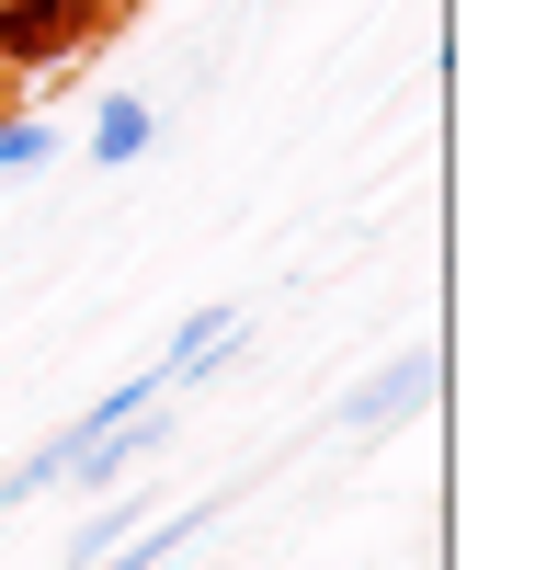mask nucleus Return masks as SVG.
I'll use <instances>...</instances> for the list:
<instances>
[{
  "instance_id": "f257e3e1",
  "label": "nucleus",
  "mask_w": 535,
  "mask_h": 570,
  "mask_svg": "<svg viewBox=\"0 0 535 570\" xmlns=\"http://www.w3.org/2000/svg\"><path fill=\"white\" fill-rule=\"evenodd\" d=\"M422 400H433V354H387L376 376H354V389H343V411H330V422H343L354 445H376V434H399Z\"/></svg>"
},
{
  "instance_id": "39448f33",
  "label": "nucleus",
  "mask_w": 535,
  "mask_h": 570,
  "mask_svg": "<svg viewBox=\"0 0 535 570\" xmlns=\"http://www.w3.org/2000/svg\"><path fill=\"white\" fill-rule=\"evenodd\" d=\"M46 149H58V137H46V115H12V126H0V171H34Z\"/></svg>"
},
{
  "instance_id": "7ed1b4c3",
  "label": "nucleus",
  "mask_w": 535,
  "mask_h": 570,
  "mask_svg": "<svg viewBox=\"0 0 535 570\" xmlns=\"http://www.w3.org/2000/svg\"><path fill=\"white\" fill-rule=\"evenodd\" d=\"M206 513H217V502H194V513H160L149 537H126V548H103L91 570H171V559H182L194 537H206Z\"/></svg>"
},
{
  "instance_id": "20e7f679",
  "label": "nucleus",
  "mask_w": 535,
  "mask_h": 570,
  "mask_svg": "<svg viewBox=\"0 0 535 570\" xmlns=\"http://www.w3.org/2000/svg\"><path fill=\"white\" fill-rule=\"evenodd\" d=\"M149 126H160V115H149V104H137V91H115V104H103V115H91V160H103V171H126L137 149H149Z\"/></svg>"
},
{
  "instance_id": "f03ea898",
  "label": "nucleus",
  "mask_w": 535,
  "mask_h": 570,
  "mask_svg": "<svg viewBox=\"0 0 535 570\" xmlns=\"http://www.w3.org/2000/svg\"><path fill=\"white\" fill-rule=\"evenodd\" d=\"M239 308H194L182 331H171V354H160V389H194V376H217V365H239Z\"/></svg>"
}]
</instances>
